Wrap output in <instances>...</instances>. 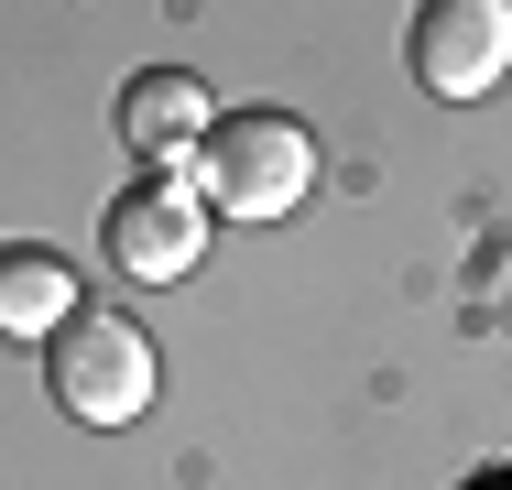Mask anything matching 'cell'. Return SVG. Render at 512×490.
I'll use <instances>...</instances> for the list:
<instances>
[{"instance_id": "6da1fadb", "label": "cell", "mask_w": 512, "mask_h": 490, "mask_svg": "<svg viewBox=\"0 0 512 490\" xmlns=\"http://www.w3.org/2000/svg\"><path fill=\"white\" fill-rule=\"evenodd\" d=\"M197 164H207V207L218 218L273 229V218H295L316 196V131L295 109H229V120H207Z\"/></svg>"}, {"instance_id": "7a4b0ae2", "label": "cell", "mask_w": 512, "mask_h": 490, "mask_svg": "<svg viewBox=\"0 0 512 490\" xmlns=\"http://www.w3.org/2000/svg\"><path fill=\"white\" fill-rule=\"evenodd\" d=\"M153 382H164L153 327L120 316V305H77V316L44 338V392H55V414H77V425H131V414L153 403Z\"/></svg>"}, {"instance_id": "3957f363", "label": "cell", "mask_w": 512, "mask_h": 490, "mask_svg": "<svg viewBox=\"0 0 512 490\" xmlns=\"http://www.w3.org/2000/svg\"><path fill=\"white\" fill-rule=\"evenodd\" d=\"M99 251H109L120 284H186V273L207 262V196L175 186V175L120 186V196H109V218H99Z\"/></svg>"}, {"instance_id": "277c9868", "label": "cell", "mask_w": 512, "mask_h": 490, "mask_svg": "<svg viewBox=\"0 0 512 490\" xmlns=\"http://www.w3.org/2000/svg\"><path fill=\"white\" fill-rule=\"evenodd\" d=\"M404 55L436 98H491L512 77V0H425Z\"/></svg>"}, {"instance_id": "5b68a950", "label": "cell", "mask_w": 512, "mask_h": 490, "mask_svg": "<svg viewBox=\"0 0 512 490\" xmlns=\"http://www.w3.org/2000/svg\"><path fill=\"white\" fill-rule=\"evenodd\" d=\"M207 88L186 77V66H142L131 88H120V142L153 164V175H175V164H197V142H207Z\"/></svg>"}, {"instance_id": "8992f818", "label": "cell", "mask_w": 512, "mask_h": 490, "mask_svg": "<svg viewBox=\"0 0 512 490\" xmlns=\"http://www.w3.org/2000/svg\"><path fill=\"white\" fill-rule=\"evenodd\" d=\"M66 316H77V273H66L55 251L11 240V251H0V338H55Z\"/></svg>"}]
</instances>
